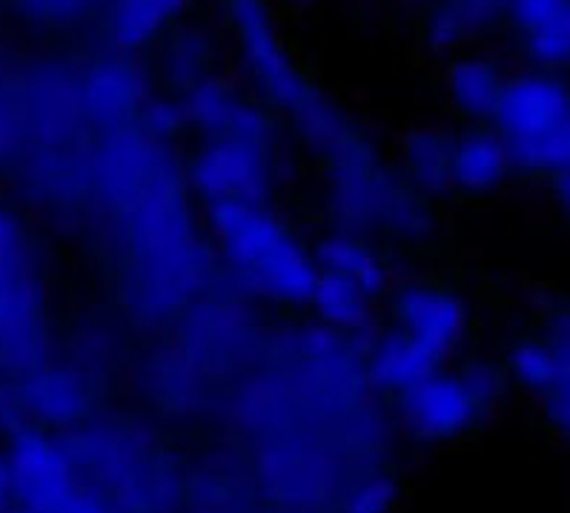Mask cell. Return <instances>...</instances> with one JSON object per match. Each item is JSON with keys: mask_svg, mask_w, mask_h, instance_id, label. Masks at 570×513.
I'll list each match as a JSON object with an SVG mask.
<instances>
[{"mask_svg": "<svg viewBox=\"0 0 570 513\" xmlns=\"http://www.w3.org/2000/svg\"><path fill=\"white\" fill-rule=\"evenodd\" d=\"M404 7H424V3H433V0H399Z\"/></svg>", "mask_w": 570, "mask_h": 513, "instance_id": "cell-26", "label": "cell"}, {"mask_svg": "<svg viewBox=\"0 0 570 513\" xmlns=\"http://www.w3.org/2000/svg\"><path fill=\"white\" fill-rule=\"evenodd\" d=\"M316 256L322 270L353 278L376 298H384V293L390 290V284L396 278L387 247L373 241V238L356 236V233L327 230L316 241Z\"/></svg>", "mask_w": 570, "mask_h": 513, "instance_id": "cell-16", "label": "cell"}, {"mask_svg": "<svg viewBox=\"0 0 570 513\" xmlns=\"http://www.w3.org/2000/svg\"><path fill=\"white\" fill-rule=\"evenodd\" d=\"M322 204L333 230L356 233L379 244L422 250L444 233L436 198L413 187L379 149L330 167Z\"/></svg>", "mask_w": 570, "mask_h": 513, "instance_id": "cell-6", "label": "cell"}, {"mask_svg": "<svg viewBox=\"0 0 570 513\" xmlns=\"http://www.w3.org/2000/svg\"><path fill=\"white\" fill-rule=\"evenodd\" d=\"M173 14L167 0H115L107 12V32L115 47L138 49L153 41Z\"/></svg>", "mask_w": 570, "mask_h": 513, "instance_id": "cell-20", "label": "cell"}, {"mask_svg": "<svg viewBox=\"0 0 570 513\" xmlns=\"http://www.w3.org/2000/svg\"><path fill=\"white\" fill-rule=\"evenodd\" d=\"M12 473H9L7 453H0V513H12Z\"/></svg>", "mask_w": 570, "mask_h": 513, "instance_id": "cell-25", "label": "cell"}, {"mask_svg": "<svg viewBox=\"0 0 570 513\" xmlns=\"http://www.w3.org/2000/svg\"><path fill=\"white\" fill-rule=\"evenodd\" d=\"M52 358V273L29 207L0 189V376L18 385Z\"/></svg>", "mask_w": 570, "mask_h": 513, "instance_id": "cell-5", "label": "cell"}, {"mask_svg": "<svg viewBox=\"0 0 570 513\" xmlns=\"http://www.w3.org/2000/svg\"><path fill=\"white\" fill-rule=\"evenodd\" d=\"M508 387L504 367L490 358H468L459 367L444 365L393 402L399 431L419 447L456 445L490 425Z\"/></svg>", "mask_w": 570, "mask_h": 513, "instance_id": "cell-7", "label": "cell"}, {"mask_svg": "<svg viewBox=\"0 0 570 513\" xmlns=\"http://www.w3.org/2000/svg\"><path fill=\"white\" fill-rule=\"evenodd\" d=\"M184 184L169 172L121 210V221H127V233L121 230L127 276L118 278V290L144 325H167V318L187 310L189 298L209 284L213 264L218 267V256H209L213 250L195 233Z\"/></svg>", "mask_w": 570, "mask_h": 513, "instance_id": "cell-2", "label": "cell"}, {"mask_svg": "<svg viewBox=\"0 0 570 513\" xmlns=\"http://www.w3.org/2000/svg\"><path fill=\"white\" fill-rule=\"evenodd\" d=\"M517 176L508 144L490 124L464 127L456 141L450 193L462 201H488Z\"/></svg>", "mask_w": 570, "mask_h": 513, "instance_id": "cell-13", "label": "cell"}, {"mask_svg": "<svg viewBox=\"0 0 570 513\" xmlns=\"http://www.w3.org/2000/svg\"><path fill=\"white\" fill-rule=\"evenodd\" d=\"M287 3H307V0H287Z\"/></svg>", "mask_w": 570, "mask_h": 513, "instance_id": "cell-27", "label": "cell"}, {"mask_svg": "<svg viewBox=\"0 0 570 513\" xmlns=\"http://www.w3.org/2000/svg\"><path fill=\"white\" fill-rule=\"evenodd\" d=\"M490 127L508 144L519 178L544 181L570 167V81L548 69L513 72Z\"/></svg>", "mask_w": 570, "mask_h": 513, "instance_id": "cell-8", "label": "cell"}, {"mask_svg": "<svg viewBox=\"0 0 570 513\" xmlns=\"http://www.w3.org/2000/svg\"><path fill=\"white\" fill-rule=\"evenodd\" d=\"M542 336L553 351V376L533 396L537 413L550 436L570 445V298H559L542 322Z\"/></svg>", "mask_w": 570, "mask_h": 513, "instance_id": "cell-17", "label": "cell"}, {"mask_svg": "<svg viewBox=\"0 0 570 513\" xmlns=\"http://www.w3.org/2000/svg\"><path fill=\"white\" fill-rule=\"evenodd\" d=\"M224 12L242 52L247 78L264 103L287 112L293 121L313 103L322 101L324 95L318 92L316 83L289 58L267 0H224Z\"/></svg>", "mask_w": 570, "mask_h": 513, "instance_id": "cell-9", "label": "cell"}, {"mask_svg": "<svg viewBox=\"0 0 570 513\" xmlns=\"http://www.w3.org/2000/svg\"><path fill=\"white\" fill-rule=\"evenodd\" d=\"M376 302L379 298L364 290L362 284H356L353 278L322 270L316 278V287L307 298V313L324 331L353 336V333L367 331L370 322H373Z\"/></svg>", "mask_w": 570, "mask_h": 513, "instance_id": "cell-18", "label": "cell"}, {"mask_svg": "<svg viewBox=\"0 0 570 513\" xmlns=\"http://www.w3.org/2000/svg\"><path fill=\"white\" fill-rule=\"evenodd\" d=\"M508 78L502 63L490 55H456L444 72V98L453 118L464 127H482L493 121Z\"/></svg>", "mask_w": 570, "mask_h": 513, "instance_id": "cell-14", "label": "cell"}, {"mask_svg": "<svg viewBox=\"0 0 570 513\" xmlns=\"http://www.w3.org/2000/svg\"><path fill=\"white\" fill-rule=\"evenodd\" d=\"M399 505V487L387 473H370L342 493L333 513H393Z\"/></svg>", "mask_w": 570, "mask_h": 513, "instance_id": "cell-23", "label": "cell"}, {"mask_svg": "<svg viewBox=\"0 0 570 513\" xmlns=\"http://www.w3.org/2000/svg\"><path fill=\"white\" fill-rule=\"evenodd\" d=\"M384 307L390 325L444 358L462 353L473 331V313L462 290L430 273H396L384 293Z\"/></svg>", "mask_w": 570, "mask_h": 513, "instance_id": "cell-10", "label": "cell"}, {"mask_svg": "<svg viewBox=\"0 0 570 513\" xmlns=\"http://www.w3.org/2000/svg\"><path fill=\"white\" fill-rule=\"evenodd\" d=\"M448 365V358L436 353L433 347L422 345L419 338L396 331L393 325L382 327L373 333L364 347V376L367 387L379 396L396 402L404 393H410L424 378H430L436 371Z\"/></svg>", "mask_w": 570, "mask_h": 513, "instance_id": "cell-12", "label": "cell"}, {"mask_svg": "<svg viewBox=\"0 0 570 513\" xmlns=\"http://www.w3.org/2000/svg\"><path fill=\"white\" fill-rule=\"evenodd\" d=\"M195 144L184 164L193 198L215 210L224 204H269L284 184V141L269 103L222 78L184 95Z\"/></svg>", "mask_w": 570, "mask_h": 513, "instance_id": "cell-1", "label": "cell"}, {"mask_svg": "<svg viewBox=\"0 0 570 513\" xmlns=\"http://www.w3.org/2000/svg\"><path fill=\"white\" fill-rule=\"evenodd\" d=\"M218 270L244 298L273 307H307L322 264L316 244L273 204H224L209 210Z\"/></svg>", "mask_w": 570, "mask_h": 513, "instance_id": "cell-3", "label": "cell"}, {"mask_svg": "<svg viewBox=\"0 0 570 513\" xmlns=\"http://www.w3.org/2000/svg\"><path fill=\"white\" fill-rule=\"evenodd\" d=\"M195 376H198V367L187 356L161 353L144 365V398H149L164 413L184 411L198 396Z\"/></svg>", "mask_w": 570, "mask_h": 513, "instance_id": "cell-19", "label": "cell"}, {"mask_svg": "<svg viewBox=\"0 0 570 513\" xmlns=\"http://www.w3.org/2000/svg\"><path fill=\"white\" fill-rule=\"evenodd\" d=\"M27 422L72 431L95 420L104 407V376L72 358H49L14 385Z\"/></svg>", "mask_w": 570, "mask_h": 513, "instance_id": "cell-11", "label": "cell"}, {"mask_svg": "<svg viewBox=\"0 0 570 513\" xmlns=\"http://www.w3.org/2000/svg\"><path fill=\"white\" fill-rule=\"evenodd\" d=\"M81 482L127 513H173L187 496V476L173 453L135 416H95L63 436Z\"/></svg>", "mask_w": 570, "mask_h": 513, "instance_id": "cell-4", "label": "cell"}, {"mask_svg": "<svg viewBox=\"0 0 570 513\" xmlns=\"http://www.w3.org/2000/svg\"><path fill=\"white\" fill-rule=\"evenodd\" d=\"M522 52L533 69H548V72H568L570 69V0L562 7L557 18H550L537 32L524 34Z\"/></svg>", "mask_w": 570, "mask_h": 513, "instance_id": "cell-21", "label": "cell"}, {"mask_svg": "<svg viewBox=\"0 0 570 513\" xmlns=\"http://www.w3.org/2000/svg\"><path fill=\"white\" fill-rule=\"evenodd\" d=\"M209 58H213V43L202 32L181 34L173 49H167V78L173 81V87L189 92L193 87L207 81Z\"/></svg>", "mask_w": 570, "mask_h": 513, "instance_id": "cell-22", "label": "cell"}, {"mask_svg": "<svg viewBox=\"0 0 570 513\" xmlns=\"http://www.w3.org/2000/svg\"><path fill=\"white\" fill-rule=\"evenodd\" d=\"M542 187H544V198H548V207L553 210V216L570 227V167L559 169V172H553V176L544 178Z\"/></svg>", "mask_w": 570, "mask_h": 513, "instance_id": "cell-24", "label": "cell"}, {"mask_svg": "<svg viewBox=\"0 0 570 513\" xmlns=\"http://www.w3.org/2000/svg\"><path fill=\"white\" fill-rule=\"evenodd\" d=\"M459 132L439 124L407 129L396 144V167L413 187L439 198L450 193Z\"/></svg>", "mask_w": 570, "mask_h": 513, "instance_id": "cell-15", "label": "cell"}, {"mask_svg": "<svg viewBox=\"0 0 570 513\" xmlns=\"http://www.w3.org/2000/svg\"><path fill=\"white\" fill-rule=\"evenodd\" d=\"M0 78H3V75H0Z\"/></svg>", "mask_w": 570, "mask_h": 513, "instance_id": "cell-28", "label": "cell"}]
</instances>
